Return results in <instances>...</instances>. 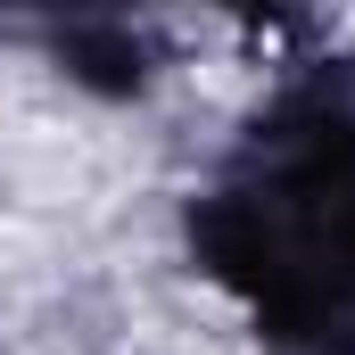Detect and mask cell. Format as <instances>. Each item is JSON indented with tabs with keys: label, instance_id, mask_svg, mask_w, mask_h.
<instances>
[{
	"label": "cell",
	"instance_id": "cell-1",
	"mask_svg": "<svg viewBox=\"0 0 355 355\" xmlns=\"http://www.w3.org/2000/svg\"><path fill=\"white\" fill-rule=\"evenodd\" d=\"M0 190L17 207H83L107 190V149L67 116H0Z\"/></svg>",
	"mask_w": 355,
	"mask_h": 355
}]
</instances>
